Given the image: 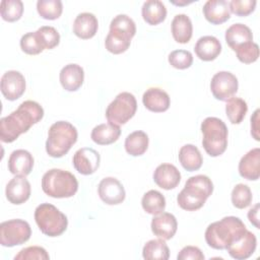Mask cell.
Here are the masks:
<instances>
[{
  "instance_id": "6da1fadb",
  "label": "cell",
  "mask_w": 260,
  "mask_h": 260,
  "mask_svg": "<svg viewBox=\"0 0 260 260\" xmlns=\"http://www.w3.org/2000/svg\"><path fill=\"white\" fill-rule=\"evenodd\" d=\"M44 117V109L35 101H24L18 108L0 120V139L10 143L25 133Z\"/></svg>"
},
{
  "instance_id": "7a4b0ae2",
  "label": "cell",
  "mask_w": 260,
  "mask_h": 260,
  "mask_svg": "<svg viewBox=\"0 0 260 260\" xmlns=\"http://www.w3.org/2000/svg\"><path fill=\"white\" fill-rule=\"evenodd\" d=\"M247 231L245 223L237 216H225L210 223L205 231L207 245L215 250H224Z\"/></svg>"
},
{
  "instance_id": "3957f363",
  "label": "cell",
  "mask_w": 260,
  "mask_h": 260,
  "mask_svg": "<svg viewBox=\"0 0 260 260\" xmlns=\"http://www.w3.org/2000/svg\"><path fill=\"white\" fill-rule=\"evenodd\" d=\"M213 192V184L205 175L190 177L177 196L179 206L187 211L200 209Z\"/></svg>"
},
{
  "instance_id": "277c9868",
  "label": "cell",
  "mask_w": 260,
  "mask_h": 260,
  "mask_svg": "<svg viewBox=\"0 0 260 260\" xmlns=\"http://www.w3.org/2000/svg\"><path fill=\"white\" fill-rule=\"evenodd\" d=\"M76 128L67 121H58L51 125L46 141V151L52 157H62L77 141Z\"/></svg>"
},
{
  "instance_id": "5b68a950",
  "label": "cell",
  "mask_w": 260,
  "mask_h": 260,
  "mask_svg": "<svg viewBox=\"0 0 260 260\" xmlns=\"http://www.w3.org/2000/svg\"><path fill=\"white\" fill-rule=\"evenodd\" d=\"M42 189L53 198H69L78 190V182L73 174L61 169H51L42 178Z\"/></svg>"
},
{
  "instance_id": "8992f818",
  "label": "cell",
  "mask_w": 260,
  "mask_h": 260,
  "mask_svg": "<svg viewBox=\"0 0 260 260\" xmlns=\"http://www.w3.org/2000/svg\"><path fill=\"white\" fill-rule=\"evenodd\" d=\"M203 134L202 145L207 154L212 157L222 154L228 146V127L216 117H207L201 123Z\"/></svg>"
},
{
  "instance_id": "52a82bcc",
  "label": "cell",
  "mask_w": 260,
  "mask_h": 260,
  "mask_svg": "<svg viewBox=\"0 0 260 260\" xmlns=\"http://www.w3.org/2000/svg\"><path fill=\"white\" fill-rule=\"evenodd\" d=\"M35 220L40 231L52 238L61 236L68 225L67 216L50 203H42L37 206Z\"/></svg>"
},
{
  "instance_id": "ba28073f",
  "label": "cell",
  "mask_w": 260,
  "mask_h": 260,
  "mask_svg": "<svg viewBox=\"0 0 260 260\" xmlns=\"http://www.w3.org/2000/svg\"><path fill=\"white\" fill-rule=\"evenodd\" d=\"M137 102L135 96L127 91L119 93L106 110L109 123L120 126L128 122L136 113Z\"/></svg>"
},
{
  "instance_id": "9c48e42d",
  "label": "cell",
  "mask_w": 260,
  "mask_h": 260,
  "mask_svg": "<svg viewBox=\"0 0 260 260\" xmlns=\"http://www.w3.org/2000/svg\"><path fill=\"white\" fill-rule=\"evenodd\" d=\"M31 235V229L23 219H10L0 224V244L3 247H14L27 242Z\"/></svg>"
},
{
  "instance_id": "30bf717a",
  "label": "cell",
  "mask_w": 260,
  "mask_h": 260,
  "mask_svg": "<svg viewBox=\"0 0 260 260\" xmlns=\"http://www.w3.org/2000/svg\"><path fill=\"white\" fill-rule=\"evenodd\" d=\"M238 78L229 71H219L213 75L210 81V89L213 96L222 102L233 98L238 91Z\"/></svg>"
},
{
  "instance_id": "8fae6325",
  "label": "cell",
  "mask_w": 260,
  "mask_h": 260,
  "mask_svg": "<svg viewBox=\"0 0 260 260\" xmlns=\"http://www.w3.org/2000/svg\"><path fill=\"white\" fill-rule=\"evenodd\" d=\"M101 200L108 205H117L125 200L126 192L122 183L113 177L104 178L98 187Z\"/></svg>"
},
{
  "instance_id": "7c38bea8",
  "label": "cell",
  "mask_w": 260,
  "mask_h": 260,
  "mask_svg": "<svg viewBox=\"0 0 260 260\" xmlns=\"http://www.w3.org/2000/svg\"><path fill=\"white\" fill-rule=\"evenodd\" d=\"M0 88L6 100L16 101L25 91L24 76L16 70L6 71L1 77Z\"/></svg>"
},
{
  "instance_id": "4fadbf2b",
  "label": "cell",
  "mask_w": 260,
  "mask_h": 260,
  "mask_svg": "<svg viewBox=\"0 0 260 260\" xmlns=\"http://www.w3.org/2000/svg\"><path fill=\"white\" fill-rule=\"evenodd\" d=\"M100 161V153L91 147L79 148L72 158L74 169L84 176L93 174L99 169Z\"/></svg>"
},
{
  "instance_id": "5bb4252c",
  "label": "cell",
  "mask_w": 260,
  "mask_h": 260,
  "mask_svg": "<svg viewBox=\"0 0 260 260\" xmlns=\"http://www.w3.org/2000/svg\"><path fill=\"white\" fill-rule=\"evenodd\" d=\"M256 236L247 230L239 239L232 242L225 250H228L232 258L236 260H245L252 256L256 250Z\"/></svg>"
},
{
  "instance_id": "9a60e30c",
  "label": "cell",
  "mask_w": 260,
  "mask_h": 260,
  "mask_svg": "<svg viewBox=\"0 0 260 260\" xmlns=\"http://www.w3.org/2000/svg\"><path fill=\"white\" fill-rule=\"evenodd\" d=\"M5 195L10 203L22 204L30 196V184L24 176H15L6 185Z\"/></svg>"
},
{
  "instance_id": "2e32d148",
  "label": "cell",
  "mask_w": 260,
  "mask_h": 260,
  "mask_svg": "<svg viewBox=\"0 0 260 260\" xmlns=\"http://www.w3.org/2000/svg\"><path fill=\"white\" fill-rule=\"evenodd\" d=\"M151 232L159 239L171 240L178 229V222L172 213L161 212L154 215L151 220Z\"/></svg>"
},
{
  "instance_id": "e0dca14e",
  "label": "cell",
  "mask_w": 260,
  "mask_h": 260,
  "mask_svg": "<svg viewBox=\"0 0 260 260\" xmlns=\"http://www.w3.org/2000/svg\"><path fill=\"white\" fill-rule=\"evenodd\" d=\"M153 181L159 188L171 190L179 185L181 173L172 164H161L153 172Z\"/></svg>"
},
{
  "instance_id": "ac0fdd59",
  "label": "cell",
  "mask_w": 260,
  "mask_h": 260,
  "mask_svg": "<svg viewBox=\"0 0 260 260\" xmlns=\"http://www.w3.org/2000/svg\"><path fill=\"white\" fill-rule=\"evenodd\" d=\"M34 167V157L25 149H16L8 158V170L15 176H27Z\"/></svg>"
},
{
  "instance_id": "d6986e66",
  "label": "cell",
  "mask_w": 260,
  "mask_h": 260,
  "mask_svg": "<svg viewBox=\"0 0 260 260\" xmlns=\"http://www.w3.org/2000/svg\"><path fill=\"white\" fill-rule=\"evenodd\" d=\"M241 177L249 181H256L260 177V148L249 150L239 162Z\"/></svg>"
},
{
  "instance_id": "ffe728a7",
  "label": "cell",
  "mask_w": 260,
  "mask_h": 260,
  "mask_svg": "<svg viewBox=\"0 0 260 260\" xmlns=\"http://www.w3.org/2000/svg\"><path fill=\"white\" fill-rule=\"evenodd\" d=\"M60 83L67 91H75L79 89L84 80L83 68L78 64L65 65L59 74Z\"/></svg>"
},
{
  "instance_id": "44dd1931",
  "label": "cell",
  "mask_w": 260,
  "mask_h": 260,
  "mask_svg": "<svg viewBox=\"0 0 260 260\" xmlns=\"http://www.w3.org/2000/svg\"><path fill=\"white\" fill-rule=\"evenodd\" d=\"M202 11L206 20L212 24H221L231 17L230 6L225 0H208Z\"/></svg>"
},
{
  "instance_id": "7402d4cb",
  "label": "cell",
  "mask_w": 260,
  "mask_h": 260,
  "mask_svg": "<svg viewBox=\"0 0 260 260\" xmlns=\"http://www.w3.org/2000/svg\"><path fill=\"white\" fill-rule=\"evenodd\" d=\"M142 103L148 111L161 113L166 112L170 108L171 100L169 94L164 89L158 87H150L143 93Z\"/></svg>"
},
{
  "instance_id": "603a6c76",
  "label": "cell",
  "mask_w": 260,
  "mask_h": 260,
  "mask_svg": "<svg viewBox=\"0 0 260 260\" xmlns=\"http://www.w3.org/2000/svg\"><path fill=\"white\" fill-rule=\"evenodd\" d=\"M99 28V21L94 14L89 12L79 13L73 22V32L76 37L87 40L94 37Z\"/></svg>"
},
{
  "instance_id": "cb8c5ba5",
  "label": "cell",
  "mask_w": 260,
  "mask_h": 260,
  "mask_svg": "<svg viewBox=\"0 0 260 260\" xmlns=\"http://www.w3.org/2000/svg\"><path fill=\"white\" fill-rule=\"evenodd\" d=\"M195 54L202 61H212L221 52V44L213 36H204L198 39L194 47Z\"/></svg>"
},
{
  "instance_id": "d4e9b609",
  "label": "cell",
  "mask_w": 260,
  "mask_h": 260,
  "mask_svg": "<svg viewBox=\"0 0 260 260\" xmlns=\"http://www.w3.org/2000/svg\"><path fill=\"white\" fill-rule=\"evenodd\" d=\"M121 135L120 126L104 123L95 126L90 134L92 141L99 145H108L118 140Z\"/></svg>"
},
{
  "instance_id": "484cf974",
  "label": "cell",
  "mask_w": 260,
  "mask_h": 260,
  "mask_svg": "<svg viewBox=\"0 0 260 260\" xmlns=\"http://www.w3.org/2000/svg\"><path fill=\"white\" fill-rule=\"evenodd\" d=\"M141 14L146 23L156 25L166 19L167 8L159 0H148L143 3Z\"/></svg>"
},
{
  "instance_id": "4316f807",
  "label": "cell",
  "mask_w": 260,
  "mask_h": 260,
  "mask_svg": "<svg viewBox=\"0 0 260 260\" xmlns=\"http://www.w3.org/2000/svg\"><path fill=\"white\" fill-rule=\"evenodd\" d=\"M193 32L192 21L186 14H177L172 20V35L174 40L180 44H187Z\"/></svg>"
},
{
  "instance_id": "83f0119b",
  "label": "cell",
  "mask_w": 260,
  "mask_h": 260,
  "mask_svg": "<svg viewBox=\"0 0 260 260\" xmlns=\"http://www.w3.org/2000/svg\"><path fill=\"white\" fill-rule=\"evenodd\" d=\"M132 37L122 30L110 28L105 40L106 49L112 54H122L128 50Z\"/></svg>"
},
{
  "instance_id": "f1b7e54d",
  "label": "cell",
  "mask_w": 260,
  "mask_h": 260,
  "mask_svg": "<svg viewBox=\"0 0 260 260\" xmlns=\"http://www.w3.org/2000/svg\"><path fill=\"white\" fill-rule=\"evenodd\" d=\"M225 42L234 51L238 46L253 41V34L249 26L243 23H234L225 31Z\"/></svg>"
},
{
  "instance_id": "f546056e",
  "label": "cell",
  "mask_w": 260,
  "mask_h": 260,
  "mask_svg": "<svg viewBox=\"0 0 260 260\" xmlns=\"http://www.w3.org/2000/svg\"><path fill=\"white\" fill-rule=\"evenodd\" d=\"M179 160L188 172H194L201 168L203 158L199 149L193 144H185L179 150Z\"/></svg>"
},
{
  "instance_id": "4dcf8cb0",
  "label": "cell",
  "mask_w": 260,
  "mask_h": 260,
  "mask_svg": "<svg viewBox=\"0 0 260 260\" xmlns=\"http://www.w3.org/2000/svg\"><path fill=\"white\" fill-rule=\"evenodd\" d=\"M148 136L145 132L137 130L130 133L125 139V149L132 156L142 155L148 148Z\"/></svg>"
},
{
  "instance_id": "1f68e13d",
  "label": "cell",
  "mask_w": 260,
  "mask_h": 260,
  "mask_svg": "<svg viewBox=\"0 0 260 260\" xmlns=\"http://www.w3.org/2000/svg\"><path fill=\"white\" fill-rule=\"evenodd\" d=\"M142 257L145 260H168L170 249L162 239L150 240L143 246Z\"/></svg>"
},
{
  "instance_id": "d6a6232c",
  "label": "cell",
  "mask_w": 260,
  "mask_h": 260,
  "mask_svg": "<svg viewBox=\"0 0 260 260\" xmlns=\"http://www.w3.org/2000/svg\"><path fill=\"white\" fill-rule=\"evenodd\" d=\"M141 205L144 211L147 213L151 215H157L165 211L166 198L160 192L156 190H149L143 195L141 199Z\"/></svg>"
},
{
  "instance_id": "836d02e7",
  "label": "cell",
  "mask_w": 260,
  "mask_h": 260,
  "mask_svg": "<svg viewBox=\"0 0 260 260\" xmlns=\"http://www.w3.org/2000/svg\"><path fill=\"white\" fill-rule=\"evenodd\" d=\"M247 111L248 106L243 99L233 96L226 101L225 113L232 124H240L244 120Z\"/></svg>"
},
{
  "instance_id": "e575fe53",
  "label": "cell",
  "mask_w": 260,
  "mask_h": 260,
  "mask_svg": "<svg viewBox=\"0 0 260 260\" xmlns=\"http://www.w3.org/2000/svg\"><path fill=\"white\" fill-rule=\"evenodd\" d=\"M37 10L41 17L54 20L61 16L63 5L60 0H39L37 2Z\"/></svg>"
},
{
  "instance_id": "d590c367",
  "label": "cell",
  "mask_w": 260,
  "mask_h": 260,
  "mask_svg": "<svg viewBox=\"0 0 260 260\" xmlns=\"http://www.w3.org/2000/svg\"><path fill=\"white\" fill-rule=\"evenodd\" d=\"M0 13L5 21H16L23 13V3L20 0H3L0 6Z\"/></svg>"
},
{
  "instance_id": "8d00e7d4",
  "label": "cell",
  "mask_w": 260,
  "mask_h": 260,
  "mask_svg": "<svg viewBox=\"0 0 260 260\" xmlns=\"http://www.w3.org/2000/svg\"><path fill=\"white\" fill-rule=\"evenodd\" d=\"M232 203L236 208L244 209L252 203V192L246 184H238L232 191Z\"/></svg>"
},
{
  "instance_id": "74e56055",
  "label": "cell",
  "mask_w": 260,
  "mask_h": 260,
  "mask_svg": "<svg viewBox=\"0 0 260 260\" xmlns=\"http://www.w3.org/2000/svg\"><path fill=\"white\" fill-rule=\"evenodd\" d=\"M234 52H236L238 59L245 64H251L257 61L259 57V47L253 41L238 46Z\"/></svg>"
},
{
  "instance_id": "f35d334b",
  "label": "cell",
  "mask_w": 260,
  "mask_h": 260,
  "mask_svg": "<svg viewBox=\"0 0 260 260\" xmlns=\"http://www.w3.org/2000/svg\"><path fill=\"white\" fill-rule=\"evenodd\" d=\"M38 37L42 43L44 49H54L60 43V35L53 26L44 25L37 30Z\"/></svg>"
},
{
  "instance_id": "ab89813d",
  "label": "cell",
  "mask_w": 260,
  "mask_h": 260,
  "mask_svg": "<svg viewBox=\"0 0 260 260\" xmlns=\"http://www.w3.org/2000/svg\"><path fill=\"white\" fill-rule=\"evenodd\" d=\"M20 48L27 55H38L44 50L37 31L23 35L20 39Z\"/></svg>"
},
{
  "instance_id": "60d3db41",
  "label": "cell",
  "mask_w": 260,
  "mask_h": 260,
  "mask_svg": "<svg viewBox=\"0 0 260 260\" xmlns=\"http://www.w3.org/2000/svg\"><path fill=\"white\" fill-rule=\"evenodd\" d=\"M169 63L177 69H187L193 63V56L187 50H175L169 55Z\"/></svg>"
},
{
  "instance_id": "b9f144b4",
  "label": "cell",
  "mask_w": 260,
  "mask_h": 260,
  "mask_svg": "<svg viewBox=\"0 0 260 260\" xmlns=\"http://www.w3.org/2000/svg\"><path fill=\"white\" fill-rule=\"evenodd\" d=\"M50 258L46 249L40 246H29L21 249L15 256L14 260H48Z\"/></svg>"
},
{
  "instance_id": "7bdbcfd3",
  "label": "cell",
  "mask_w": 260,
  "mask_h": 260,
  "mask_svg": "<svg viewBox=\"0 0 260 260\" xmlns=\"http://www.w3.org/2000/svg\"><path fill=\"white\" fill-rule=\"evenodd\" d=\"M110 28L122 30L130 35L132 38L136 34V25L134 20L126 14H119L115 16L110 23Z\"/></svg>"
},
{
  "instance_id": "ee69618b",
  "label": "cell",
  "mask_w": 260,
  "mask_h": 260,
  "mask_svg": "<svg viewBox=\"0 0 260 260\" xmlns=\"http://www.w3.org/2000/svg\"><path fill=\"white\" fill-rule=\"evenodd\" d=\"M255 0H232L229 3L230 11L238 16H247L251 14L256 7Z\"/></svg>"
},
{
  "instance_id": "f6af8a7d",
  "label": "cell",
  "mask_w": 260,
  "mask_h": 260,
  "mask_svg": "<svg viewBox=\"0 0 260 260\" xmlns=\"http://www.w3.org/2000/svg\"><path fill=\"white\" fill-rule=\"evenodd\" d=\"M205 256L198 247L186 246L178 254V260H204Z\"/></svg>"
},
{
  "instance_id": "bcb514c9",
  "label": "cell",
  "mask_w": 260,
  "mask_h": 260,
  "mask_svg": "<svg viewBox=\"0 0 260 260\" xmlns=\"http://www.w3.org/2000/svg\"><path fill=\"white\" fill-rule=\"evenodd\" d=\"M259 110H256L251 117V134L255 140L259 141Z\"/></svg>"
},
{
  "instance_id": "7dc6e473",
  "label": "cell",
  "mask_w": 260,
  "mask_h": 260,
  "mask_svg": "<svg viewBox=\"0 0 260 260\" xmlns=\"http://www.w3.org/2000/svg\"><path fill=\"white\" fill-rule=\"evenodd\" d=\"M259 203H256L249 211H248V218L250 220V222L256 228L259 229Z\"/></svg>"
}]
</instances>
